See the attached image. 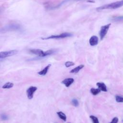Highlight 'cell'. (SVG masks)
I'll return each mask as SVG.
<instances>
[{
  "label": "cell",
  "instance_id": "cell-8",
  "mask_svg": "<svg viewBox=\"0 0 123 123\" xmlns=\"http://www.w3.org/2000/svg\"><path fill=\"white\" fill-rule=\"evenodd\" d=\"M74 82V79L73 78H67L64 79L62 81V83L64 84L67 88L69 87Z\"/></svg>",
  "mask_w": 123,
  "mask_h": 123
},
{
  "label": "cell",
  "instance_id": "cell-14",
  "mask_svg": "<svg viewBox=\"0 0 123 123\" xmlns=\"http://www.w3.org/2000/svg\"><path fill=\"white\" fill-rule=\"evenodd\" d=\"M101 90L98 89H95V88H91L90 89V93L94 96H96L98 94L101 92Z\"/></svg>",
  "mask_w": 123,
  "mask_h": 123
},
{
  "label": "cell",
  "instance_id": "cell-19",
  "mask_svg": "<svg viewBox=\"0 0 123 123\" xmlns=\"http://www.w3.org/2000/svg\"><path fill=\"white\" fill-rule=\"evenodd\" d=\"M75 64L74 62H70V61H68L65 63V66L66 67H69L70 66H74Z\"/></svg>",
  "mask_w": 123,
  "mask_h": 123
},
{
  "label": "cell",
  "instance_id": "cell-10",
  "mask_svg": "<svg viewBox=\"0 0 123 123\" xmlns=\"http://www.w3.org/2000/svg\"><path fill=\"white\" fill-rule=\"evenodd\" d=\"M51 66V64H48V65H47L44 68L43 70H42V71L38 72V74L39 75H40V76H45V75H46L47 74V73H48V71L49 69H50V68Z\"/></svg>",
  "mask_w": 123,
  "mask_h": 123
},
{
  "label": "cell",
  "instance_id": "cell-21",
  "mask_svg": "<svg viewBox=\"0 0 123 123\" xmlns=\"http://www.w3.org/2000/svg\"><path fill=\"white\" fill-rule=\"evenodd\" d=\"M118 121H119L118 118L117 117H115L112 119L111 122H110L109 123H118Z\"/></svg>",
  "mask_w": 123,
  "mask_h": 123
},
{
  "label": "cell",
  "instance_id": "cell-15",
  "mask_svg": "<svg viewBox=\"0 0 123 123\" xmlns=\"http://www.w3.org/2000/svg\"><path fill=\"white\" fill-rule=\"evenodd\" d=\"M13 86H14V84H13V83L8 82L6 83L3 86L2 88L4 89H9L13 88Z\"/></svg>",
  "mask_w": 123,
  "mask_h": 123
},
{
  "label": "cell",
  "instance_id": "cell-9",
  "mask_svg": "<svg viewBox=\"0 0 123 123\" xmlns=\"http://www.w3.org/2000/svg\"><path fill=\"white\" fill-rule=\"evenodd\" d=\"M99 42L98 38L96 36H93L89 39V44L91 46H94L98 44Z\"/></svg>",
  "mask_w": 123,
  "mask_h": 123
},
{
  "label": "cell",
  "instance_id": "cell-24",
  "mask_svg": "<svg viewBox=\"0 0 123 123\" xmlns=\"http://www.w3.org/2000/svg\"><path fill=\"white\" fill-rule=\"evenodd\" d=\"M69 1H80V0H66L65 2Z\"/></svg>",
  "mask_w": 123,
  "mask_h": 123
},
{
  "label": "cell",
  "instance_id": "cell-22",
  "mask_svg": "<svg viewBox=\"0 0 123 123\" xmlns=\"http://www.w3.org/2000/svg\"><path fill=\"white\" fill-rule=\"evenodd\" d=\"M1 118L2 120H3L4 121H6V120H7L8 119V116L6 115H5V114L2 115L1 116Z\"/></svg>",
  "mask_w": 123,
  "mask_h": 123
},
{
  "label": "cell",
  "instance_id": "cell-5",
  "mask_svg": "<svg viewBox=\"0 0 123 123\" xmlns=\"http://www.w3.org/2000/svg\"><path fill=\"white\" fill-rule=\"evenodd\" d=\"M17 52L18 51L16 50L0 52V59H3L14 55L17 53Z\"/></svg>",
  "mask_w": 123,
  "mask_h": 123
},
{
  "label": "cell",
  "instance_id": "cell-4",
  "mask_svg": "<svg viewBox=\"0 0 123 123\" xmlns=\"http://www.w3.org/2000/svg\"><path fill=\"white\" fill-rule=\"evenodd\" d=\"M73 36V34L70 33H63L59 35H51L47 38H42V39H60V38H66L71 37Z\"/></svg>",
  "mask_w": 123,
  "mask_h": 123
},
{
  "label": "cell",
  "instance_id": "cell-3",
  "mask_svg": "<svg viewBox=\"0 0 123 123\" xmlns=\"http://www.w3.org/2000/svg\"><path fill=\"white\" fill-rule=\"evenodd\" d=\"M123 6V0H121L120 1L116 2L112 4H105L104 5L102 6L97 8V10L100 11L105 9H117Z\"/></svg>",
  "mask_w": 123,
  "mask_h": 123
},
{
  "label": "cell",
  "instance_id": "cell-23",
  "mask_svg": "<svg viewBox=\"0 0 123 123\" xmlns=\"http://www.w3.org/2000/svg\"><path fill=\"white\" fill-rule=\"evenodd\" d=\"M88 2L89 3H95V2L94 1H90V0H89V1H88Z\"/></svg>",
  "mask_w": 123,
  "mask_h": 123
},
{
  "label": "cell",
  "instance_id": "cell-25",
  "mask_svg": "<svg viewBox=\"0 0 123 123\" xmlns=\"http://www.w3.org/2000/svg\"></svg>",
  "mask_w": 123,
  "mask_h": 123
},
{
  "label": "cell",
  "instance_id": "cell-26",
  "mask_svg": "<svg viewBox=\"0 0 123 123\" xmlns=\"http://www.w3.org/2000/svg\"></svg>",
  "mask_w": 123,
  "mask_h": 123
},
{
  "label": "cell",
  "instance_id": "cell-1",
  "mask_svg": "<svg viewBox=\"0 0 123 123\" xmlns=\"http://www.w3.org/2000/svg\"><path fill=\"white\" fill-rule=\"evenodd\" d=\"M30 52L32 54H35L38 57H43L51 55L55 52V51L54 50H50L46 51H43L42 50L40 49H30Z\"/></svg>",
  "mask_w": 123,
  "mask_h": 123
},
{
  "label": "cell",
  "instance_id": "cell-27",
  "mask_svg": "<svg viewBox=\"0 0 123 123\" xmlns=\"http://www.w3.org/2000/svg\"></svg>",
  "mask_w": 123,
  "mask_h": 123
},
{
  "label": "cell",
  "instance_id": "cell-12",
  "mask_svg": "<svg viewBox=\"0 0 123 123\" xmlns=\"http://www.w3.org/2000/svg\"><path fill=\"white\" fill-rule=\"evenodd\" d=\"M84 67V65L83 64H81L76 67H75L74 69H73L72 70H71V71L70 72V73L72 74H76L78 72H79V71L81 70L82 69H83V68Z\"/></svg>",
  "mask_w": 123,
  "mask_h": 123
},
{
  "label": "cell",
  "instance_id": "cell-6",
  "mask_svg": "<svg viewBox=\"0 0 123 123\" xmlns=\"http://www.w3.org/2000/svg\"><path fill=\"white\" fill-rule=\"evenodd\" d=\"M111 25V24H109L106 25L102 26L101 27L100 32V36L101 40H102L105 37V36H106V35L107 34Z\"/></svg>",
  "mask_w": 123,
  "mask_h": 123
},
{
  "label": "cell",
  "instance_id": "cell-20",
  "mask_svg": "<svg viewBox=\"0 0 123 123\" xmlns=\"http://www.w3.org/2000/svg\"><path fill=\"white\" fill-rule=\"evenodd\" d=\"M72 103L75 107H77L79 105V102H78V101L76 99H75L72 100Z\"/></svg>",
  "mask_w": 123,
  "mask_h": 123
},
{
  "label": "cell",
  "instance_id": "cell-18",
  "mask_svg": "<svg viewBox=\"0 0 123 123\" xmlns=\"http://www.w3.org/2000/svg\"><path fill=\"white\" fill-rule=\"evenodd\" d=\"M115 100L116 102H120V103H123V97L120 96L116 95L115 96Z\"/></svg>",
  "mask_w": 123,
  "mask_h": 123
},
{
  "label": "cell",
  "instance_id": "cell-2",
  "mask_svg": "<svg viewBox=\"0 0 123 123\" xmlns=\"http://www.w3.org/2000/svg\"><path fill=\"white\" fill-rule=\"evenodd\" d=\"M21 30V26L17 24H9L0 30V32L5 33L9 31H17Z\"/></svg>",
  "mask_w": 123,
  "mask_h": 123
},
{
  "label": "cell",
  "instance_id": "cell-11",
  "mask_svg": "<svg viewBox=\"0 0 123 123\" xmlns=\"http://www.w3.org/2000/svg\"><path fill=\"white\" fill-rule=\"evenodd\" d=\"M96 85L98 86V88L102 91L104 92H107V89L106 85L103 83V82H98L96 84Z\"/></svg>",
  "mask_w": 123,
  "mask_h": 123
},
{
  "label": "cell",
  "instance_id": "cell-7",
  "mask_svg": "<svg viewBox=\"0 0 123 123\" xmlns=\"http://www.w3.org/2000/svg\"><path fill=\"white\" fill-rule=\"evenodd\" d=\"M38 88L35 86H31L26 90V95L30 100H31L34 96V94L37 90Z\"/></svg>",
  "mask_w": 123,
  "mask_h": 123
},
{
  "label": "cell",
  "instance_id": "cell-17",
  "mask_svg": "<svg viewBox=\"0 0 123 123\" xmlns=\"http://www.w3.org/2000/svg\"><path fill=\"white\" fill-rule=\"evenodd\" d=\"M90 118L91 119L93 123H100L98 118L94 115H90Z\"/></svg>",
  "mask_w": 123,
  "mask_h": 123
},
{
  "label": "cell",
  "instance_id": "cell-16",
  "mask_svg": "<svg viewBox=\"0 0 123 123\" xmlns=\"http://www.w3.org/2000/svg\"><path fill=\"white\" fill-rule=\"evenodd\" d=\"M57 114L59 117L61 118L62 120L65 122L66 121V115L62 112H58L57 113Z\"/></svg>",
  "mask_w": 123,
  "mask_h": 123
},
{
  "label": "cell",
  "instance_id": "cell-13",
  "mask_svg": "<svg viewBox=\"0 0 123 123\" xmlns=\"http://www.w3.org/2000/svg\"><path fill=\"white\" fill-rule=\"evenodd\" d=\"M111 20L113 22H116L123 21V16L114 17L111 18Z\"/></svg>",
  "mask_w": 123,
  "mask_h": 123
}]
</instances>
